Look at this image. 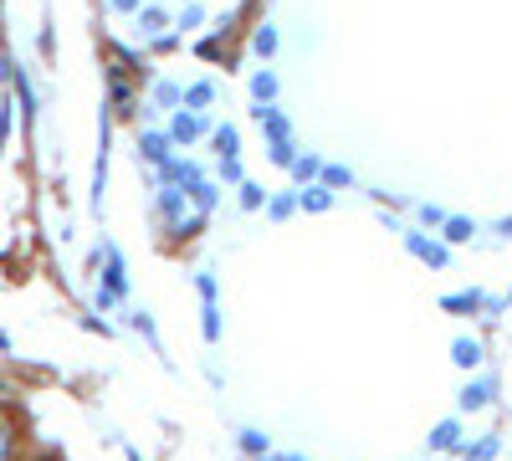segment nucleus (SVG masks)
<instances>
[{"label":"nucleus","mask_w":512,"mask_h":461,"mask_svg":"<svg viewBox=\"0 0 512 461\" xmlns=\"http://www.w3.org/2000/svg\"><path fill=\"white\" fill-rule=\"evenodd\" d=\"M0 461H16V431L0 421Z\"/></svg>","instance_id":"f257e3e1"},{"label":"nucleus","mask_w":512,"mask_h":461,"mask_svg":"<svg viewBox=\"0 0 512 461\" xmlns=\"http://www.w3.org/2000/svg\"><path fill=\"white\" fill-rule=\"evenodd\" d=\"M446 236H451V241H466V236H472V226H466V221H451Z\"/></svg>","instance_id":"f03ea898"},{"label":"nucleus","mask_w":512,"mask_h":461,"mask_svg":"<svg viewBox=\"0 0 512 461\" xmlns=\"http://www.w3.org/2000/svg\"><path fill=\"white\" fill-rule=\"evenodd\" d=\"M456 359H461V364H477L482 354H477V344H461V349H456Z\"/></svg>","instance_id":"7ed1b4c3"},{"label":"nucleus","mask_w":512,"mask_h":461,"mask_svg":"<svg viewBox=\"0 0 512 461\" xmlns=\"http://www.w3.org/2000/svg\"><path fill=\"white\" fill-rule=\"evenodd\" d=\"M36 461H57V456H36Z\"/></svg>","instance_id":"20e7f679"}]
</instances>
